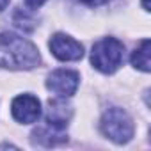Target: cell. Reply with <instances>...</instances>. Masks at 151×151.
Returning <instances> with one entry per match:
<instances>
[{"label":"cell","instance_id":"6da1fadb","mask_svg":"<svg viewBox=\"0 0 151 151\" xmlns=\"http://www.w3.org/2000/svg\"><path fill=\"white\" fill-rule=\"evenodd\" d=\"M39 62L41 55L34 43L13 32H0V68L32 69Z\"/></svg>","mask_w":151,"mask_h":151},{"label":"cell","instance_id":"7a4b0ae2","mask_svg":"<svg viewBox=\"0 0 151 151\" xmlns=\"http://www.w3.org/2000/svg\"><path fill=\"white\" fill-rule=\"evenodd\" d=\"M100 130L112 142L126 144L132 140L135 126H133V119L130 117V114L124 109L112 107L103 112V116L100 119Z\"/></svg>","mask_w":151,"mask_h":151},{"label":"cell","instance_id":"3957f363","mask_svg":"<svg viewBox=\"0 0 151 151\" xmlns=\"http://www.w3.org/2000/svg\"><path fill=\"white\" fill-rule=\"evenodd\" d=\"M123 60H124V45L119 39L103 37L93 45L91 64L98 71L110 75V73L117 71V68L123 64Z\"/></svg>","mask_w":151,"mask_h":151},{"label":"cell","instance_id":"277c9868","mask_svg":"<svg viewBox=\"0 0 151 151\" xmlns=\"http://www.w3.org/2000/svg\"><path fill=\"white\" fill-rule=\"evenodd\" d=\"M80 77L73 69H55L46 77V89L60 98H69L77 93Z\"/></svg>","mask_w":151,"mask_h":151},{"label":"cell","instance_id":"5b68a950","mask_svg":"<svg viewBox=\"0 0 151 151\" xmlns=\"http://www.w3.org/2000/svg\"><path fill=\"white\" fill-rule=\"evenodd\" d=\"M48 46H50V52L53 53V57H57L59 60H64V62L80 60L84 57V46L77 39H73L71 36L62 34V32L53 34Z\"/></svg>","mask_w":151,"mask_h":151},{"label":"cell","instance_id":"8992f818","mask_svg":"<svg viewBox=\"0 0 151 151\" xmlns=\"http://www.w3.org/2000/svg\"><path fill=\"white\" fill-rule=\"evenodd\" d=\"M13 117L22 124H32L41 117V101L32 94H20L11 103Z\"/></svg>","mask_w":151,"mask_h":151},{"label":"cell","instance_id":"52a82bcc","mask_svg":"<svg viewBox=\"0 0 151 151\" xmlns=\"http://www.w3.org/2000/svg\"><path fill=\"white\" fill-rule=\"evenodd\" d=\"M73 117V107L71 103L66 101V98H53L48 101V107H46V116H45V123L57 128V130H66L69 121Z\"/></svg>","mask_w":151,"mask_h":151},{"label":"cell","instance_id":"ba28073f","mask_svg":"<svg viewBox=\"0 0 151 151\" xmlns=\"http://www.w3.org/2000/svg\"><path fill=\"white\" fill-rule=\"evenodd\" d=\"M32 137H34L32 139L34 142H37L41 146H46V147H52V146H57V144H62V142L68 140V137L62 130H57V128H53L46 123L37 126L32 132Z\"/></svg>","mask_w":151,"mask_h":151},{"label":"cell","instance_id":"9c48e42d","mask_svg":"<svg viewBox=\"0 0 151 151\" xmlns=\"http://www.w3.org/2000/svg\"><path fill=\"white\" fill-rule=\"evenodd\" d=\"M149 48H151L149 39H142L140 45L132 52V57H130L132 66L144 71V73H149V69H151V66H149Z\"/></svg>","mask_w":151,"mask_h":151},{"label":"cell","instance_id":"30bf717a","mask_svg":"<svg viewBox=\"0 0 151 151\" xmlns=\"http://www.w3.org/2000/svg\"><path fill=\"white\" fill-rule=\"evenodd\" d=\"M78 2H82V4H86V6H91V7H98V6L107 4L109 0H78Z\"/></svg>","mask_w":151,"mask_h":151},{"label":"cell","instance_id":"8fae6325","mask_svg":"<svg viewBox=\"0 0 151 151\" xmlns=\"http://www.w3.org/2000/svg\"><path fill=\"white\" fill-rule=\"evenodd\" d=\"M45 2H46V0H25L27 7H30V9H37V7H41Z\"/></svg>","mask_w":151,"mask_h":151},{"label":"cell","instance_id":"7c38bea8","mask_svg":"<svg viewBox=\"0 0 151 151\" xmlns=\"http://www.w3.org/2000/svg\"><path fill=\"white\" fill-rule=\"evenodd\" d=\"M7 4H9V0H0V13L7 7Z\"/></svg>","mask_w":151,"mask_h":151},{"label":"cell","instance_id":"4fadbf2b","mask_svg":"<svg viewBox=\"0 0 151 151\" xmlns=\"http://www.w3.org/2000/svg\"><path fill=\"white\" fill-rule=\"evenodd\" d=\"M142 7H144V11H149V4H147V0H142Z\"/></svg>","mask_w":151,"mask_h":151}]
</instances>
